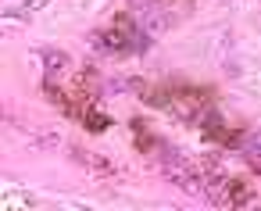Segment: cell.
<instances>
[{"mask_svg": "<svg viewBox=\"0 0 261 211\" xmlns=\"http://www.w3.org/2000/svg\"><path fill=\"white\" fill-rule=\"evenodd\" d=\"M93 47H100V50H108V54H133V50L140 47V29L133 25L129 15H118L108 33H97V36H93Z\"/></svg>", "mask_w": 261, "mask_h": 211, "instance_id": "1", "label": "cell"}, {"mask_svg": "<svg viewBox=\"0 0 261 211\" xmlns=\"http://www.w3.org/2000/svg\"><path fill=\"white\" fill-rule=\"evenodd\" d=\"M75 86H79L83 93L97 97V93H100V75H97V68H79V72H75Z\"/></svg>", "mask_w": 261, "mask_h": 211, "instance_id": "2", "label": "cell"}, {"mask_svg": "<svg viewBox=\"0 0 261 211\" xmlns=\"http://www.w3.org/2000/svg\"><path fill=\"white\" fill-rule=\"evenodd\" d=\"M83 125H86V129H90V133H100V129H108V125H111V118H108V115H100V111H93V108H90V111H86V115H83Z\"/></svg>", "mask_w": 261, "mask_h": 211, "instance_id": "3", "label": "cell"}, {"mask_svg": "<svg viewBox=\"0 0 261 211\" xmlns=\"http://www.w3.org/2000/svg\"><path fill=\"white\" fill-rule=\"evenodd\" d=\"M133 133H136V140H140V147H143V150H154V136H150L147 122H133Z\"/></svg>", "mask_w": 261, "mask_h": 211, "instance_id": "4", "label": "cell"}, {"mask_svg": "<svg viewBox=\"0 0 261 211\" xmlns=\"http://www.w3.org/2000/svg\"><path fill=\"white\" fill-rule=\"evenodd\" d=\"M250 150H254V157H257V154H261V129H257V133H254V136H250Z\"/></svg>", "mask_w": 261, "mask_h": 211, "instance_id": "5", "label": "cell"}]
</instances>
